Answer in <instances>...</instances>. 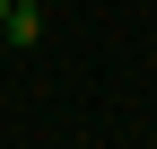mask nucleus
Instances as JSON below:
<instances>
[{"instance_id":"f257e3e1","label":"nucleus","mask_w":157,"mask_h":149,"mask_svg":"<svg viewBox=\"0 0 157 149\" xmlns=\"http://www.w3.org/2000/svg\"><path fill=\"white\" fill-rule=\"evenodd\" d=\"M0 35H9L17 53H26V44H44V9H26V0H17V9H9V26H0Z\"/></svg>"},{"instance_id":"f03ea898","label":"nucleus","mask_w":157,"mask_h":149,"mask_svg":"<svg viewBox=\"0 0 157 149\" xmlns=\"http://www.w3.org/2000/svg\"><path fill=\"white\" fill-rule=\"evenodd\" d=\"M9 9H17V0H0V26H9Z\"/></svg>"},{"instance_id":"7ed1b4c3","label":"nucleus","mask_w":157,"mask_h":149,"mask_svg":"<svg viewBox=\"0 0 157 149\" xmlns=\"http://www.w3.org/2000/svg\"><path fill=\"white\" fill-rule=\"evenodd\" d=\"M26 9H44V0H26Z\"/></svg>"}]
</instances>
